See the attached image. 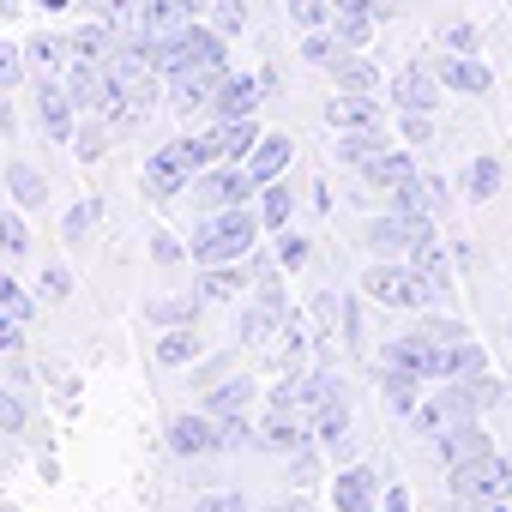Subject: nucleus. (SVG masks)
Here are the masks:
<instances>
[{
    "label": "nucleus",
    "instance_id": "9b49d317",
    "mask_svg": "<svg viewBox=\"0 0 512 512\" xmlns=\"http://www.w3.org/2000/svg\"><path fill=\"white\" fill-rule=\"evenodd\" d=\"M253 440H260L266 452H284V458H296V452L308 446V416H296V410L272 404V410H266V422L253 428Z\"/></svg>",
    "mask_w": 512,
    "mask_h": 512
},
{
    "label": "nucleus",
    "instance_id": "37998d69",
    "mask_svg": "<svg viewBox=\"0 0 512 512\" xmlns=\"http://www.w3.org/2000/svg\"><path fill=\"white\" fill-rule=\"evenodd\" d=\"M241 25H247V0H217V7H211V31L235 37Z\"/></svg>",
    "mask_w": 512,
    "mask_h": 512
},
{
    "label": "nucleus",
    "instance_id": "20e7f679",
    "mask_svg": "<svg viewBox=\"0 0 512 512\" xmlns=\"http://www.w3.org/2000/svg\"><path fill=\"white\" fill-rule=\"evenodd\" d=\"M452 494L458 500H476V506H506L512 500V458L482 452L470 464H452Z\"/></svg>",
    "mask_w": 512,
    "mask_h": 512
},
{
    "label": "nucleus",
    "instance_id": "393cba45",
    "mask_svg": "<svg viewBox=\"0 0 512 512\" xmlns=\"http://www.w3.org/2000/svg\"><path fill=\"white\" fill-rule=\"evenodd\" d=\"M308 422H314V440H320V446H344V440H350V404H344V392L326 398Z\"/></svg>",
    "mask_w": 512,
    "mask_h": 512
},
{
    "label": "nucleus",
    "instance_id": "f8f14e48",
    "mask_svg": "<svg viewBox=\"0 0 512 512\" xmlns=\"http://www.w3.org/2000/svg\"><path fill=\"white\" fill-rule=\"evenodd\" d=\"M392 103H398L404 115H434V103H440L434 67H404V73H392Z\"/></svg>",
    "mask_w": 512,
    "mask_h": 512
},
{
    "label": "nucleus",
    "instance_id": "5701e85b",
    "mask_svg": "<svg viewBox=\"0 0 512 512\" xmlns=\"http://www.w3.org/2000/svg\"><path fill=\"white\" fill-rule=\"evenodd\" d=\"M332 79H338V91H356V97H374V91L386 85L380 67L362 61V55H338V61H332Z\"/></svg>",
    "mask_w": 512,
    "mask_h": 512
},
{
    "label": "nucleus",
    "instance_id": "13d9d810",
    "mask_svg": "<svg viewBox=\"0 0 512 512\" xmlns=\"http://www.w3.org/2000/svg\"><path fill=\"white\" fill-rule=\"evenodd\" d=\"M404 133H410V145H422V139L434 133V121H428V115H404Z\"/></svg>",
    "mask_w": 512,
    "mask_h": 512
},
{
    "label": "nucleus",
    "instance_id": "bf43d9fd",
    "mask_svg": "<svg viewBox=\"0 0 512 512\" xmlns=\"http://www.w3.org/2000/svg\"><path fill=\"white\" fill-rule=\"evenodd\" d=\"M386 512H410V494H404V488H398V482H392V488H386Z\"/></svg>",
    "mask_w": 512,
    "mask_h": 512
},
{
    "label": "nucleus",
    "instance_id": "ddd939ff",
    "mask_svg": "<svg viewBox=\"0 0 512 512\" xmlns=\"http://www.w3.org/2000/svg\"><path fill=\"white\" fill-rule=\"evenodd\" d=\"M428 229H434V217H398V211H386V217L368 223V247H380V253H410Z\"/></svg>",
    "mask_w": 512,
    "mask_h": 512
},
{
    "label": "nucleus",
    "instance_id": "0eeeda50",
    "mask_svg": "<svg viewBox=\"0 0 512 512\" xmlns=\"http://www.w3.org/2000/svg\"><path fill=\"white\" fill-rule=\"evenodd\" d=\"M284 320H290V302H284L278 290H260V296L241 308L235 338H241V344H266V338H278V332H284Z\"/></svg>",
    "mask_w": 512,
    "mask_h": 512
},
{
    "label": "nucleus",
    "instance_id": "603ef678",
    "mask_svg": "<svg viewBox=\"0 0 512 512\" xmlns=\"http://www.w3.org/2000/svg\"><path fill=\"white\" fill-rule=\"evenodd\" d=\"M43 290H49V302H67L73 296V272L55 260V266H43Z\"/></svg>",
    "mask_w": 512,
    "mask_h": 512
},
{
    "label": "nucleus",
    "instance_id": "423d86ee",
    "mask_svg": "<svg viewBox=\"0 0 512 512\" xmlns=\"http://www.w3.org/2000/svg\"><path fill=\"white\" fill-rule=\"evenodd\" d=\"M169 452L175 458H211V452H223V428L205 410H181L169 422Z\"/></svg>",
    "mask_w": 512,
    "mask_h": 512
},
{
    "label": "nucleus",
    "instance_id": "473e14b6",
    "mask_svg": "<svg viewBox=\"0 0 512 512\" xmlns=\"http://www.w3.org/2000/svg\"><path fill=\"white\" fill-rule=\"evenodd\" d=\"M332 151H338V163H350V169H368V163H374L386 145H380V133H344Z\"/></svg>",
    "mask_w": 512,
    "mask_h": 512
},
{
    "label": "nucleus",
    "instance_id": "8fccbe9b",
    "mask_svg": "<svg viewBox=\"0 0 512 512\" xmlns=\"http://www.w3.org/2000/svg\"><path fill=\"white\" fill-rule=\"evenodd\" d=\"M91 13H97L103 25H127V19L139 25V7H133V0H91Z\"/></svg>",
    "mask_w": 512,
    "mask_h": 512
},
{
    "label": "nucleus",
    "instance_id": "a878e982",
    "mask_svg": "<svg viewBox=\"0 0 512 512\" xmlns=\"http://www.w3.org/2000/svg\"><path fill=\"white\" fill-rule=\"evenodd\" d=\"M67 49H73V43H61V37H49V31H37V37L25 43V61H31V67H43L49 79H61V73L73 67V61H67Z\"/></svg>",
    "mask_w": 512,
    "mask_h": 512
},
{
    "label": "nucleus",
    "instance_id": "39448f33",
    "mask_svg": "<svg viewBox=\"0 0 512 512\" xmlns=\"http://www.w3.org/2000/svg\"><path fill=\"white\" fill-rule=\"evenodd\" d=\"M428 67H434V79H440L446 91H458V97H488V91H494V73H488L482 55H452V49H446V55H434Z\"/></svg>",
    "mask_w": 512,
    "mask_h": 512
},
{
    "label": "nucleus",
    "instance_id": "4be33fe9",
    "mask_svg": "<svg viewBox=\"0 0 512 512\" xmlns=\"http://www.w3.org/2000/svg\"><path fill=\"white\" fill-rule=\"evenodd\" d=\"M253 91H260V79H253V73H229V79H223V91L211 97V109H217V121H235V115H253V103H260V97H253Z\"/></svg>",
    "mask_w": 512,
    "mask_h": 512
},
{
    "label": "nucleus",
    "instance_id": "e2e57ef3",
    "mask_svg": "<svg viewBox=\"0 0 512 512\" xmlns=\"http://www.w3.org/2000/svg\"><path fill=\"white\" fill-rule=\"evenodd\" d=\"M37 7H43V13H67V7H73V0H37Z\"/></svg>",
    "mask_w": 512,
    "mask_h": 512
},
{
    "label": "nucleus",
    "instance_id": "de8ad7c7",
    "mask_svg": "<svg viewBox=\"0 0 512 512\" xmlns=\"http://www.w3.org/2000/svg\"><path fill=\"white\" fill-rule=\"evenodd\" d=\"M452 55H482V31L476 25H446V37H440Z\"/></svg>",
    "mask_w": 512,
    "mask_h": 512
},
{
    "label": "nucleus",
    "instance_id": "3c124183",
    "mask_svg": "<svg viewBox=\"0 0 512 512\" xmlns=\"http://www.w3.org/2000/svg\"><path fill=\"white\" fill-rule=\"evenodd\" d=\"M332 49H338V43H332L326 31H308V43H302V61H314V67H332V61H338Z\"/></svg>",
    "mask_w": 512,
    "mask_h": 512
},
{
    "label": "nucleus",
    "instance_id": "f03ea898",
    "mask_svg": "<svg viewBox=\"0 0 512 512\" xmlns=\"http://www.w3.org/2000/svg\"><path fill=\"white\" fill-rule=\"evenodd\" d=\"M211 163H217L211 133H199V139H169L157 157H145V193H151V199H175V193L193 187V175L211 169Z\"/></svg>",
    "mask_w": 512,
    "mask_h": 512
},
{
    "label": "nucleus",
    "instance_id": "4d7b16f0",
    "mask_svg": "<svg viewBox=\"0 0 512 512\" xmlns=\"http://www.w3.org/2000/svg\"><path fill=\"white\" fill-rule=\"evenodd\" d=\"M199 512H247V500H241V494H205Z\"/></svg>",
    "mask_w": 512,
    "mask_h": 512
},
{
    "label": "nucleus",
    "instance_id": "b1692460",
    "mask_svg": "<svg viewBox=\"0 0 512 512\" xmlns=\"http://www.w3.org/2000/svg\"><path fill=\"white\" fill-rule=\"evenodd\" d=\"M247 410H253V380H223L205 398V416L211 422H229V416H247Z\"/></svg>",
    "mask_w": 512,
    "mask_h": 512
},
{
    "label": "nucleus",
    "instance_id": "f704fd0d",
    "mask_svg": "<svg viewBox=\"0 0 512 512\" xmlns=\"http://www.w3.org/2000/svg\"><path fill=\"white\" fill-rule=\"evenodd\" d=\"M97 223H103V199L91 193V199H79V205L67 211V223H61V229H67V241H85V235H91Z\"/></svg>",
    "mask_w": 512,
    "mask_h": 512
},
{
    "label": "nucleus",
    "instance_id": "f257e3e1",
    "mask_svg": "<svg viewBox=\"0 0 512 512\" xmlns=\"http://www.w3.org/2000/svg\"><path fill=\"white\" fill-rule=\"evenodd\" d=\"M253 241H260V217H253L247 205H229V211H211L199 229H193V266H235L253 253Z\"/></svg>",
    "mask_w": 512,
    "mask_h": 512
},
{
    "label": "nucleus",
    "instance_id": "72a5a7b5",
    "mask_svg": "<svg viewBox=\"0 0 512 512\" xmlns=\"http://www.w3.org/2000/svg\"><path fill=\"white\" fill-rule=\"evenodd\" d=\"M260 223H266V229H290V187H284V181H266V193H260Z\"/></svg>",
    "mask_w": 512,
    "mask_h": 512
},
{
    "label": "nucleus",
    "instance_id": "a18cd8bd",
    "mask_svg": "<svg viewBox=\"0 0 512 512\" xmlns=\"http://www.w3.org/2000/svg\"><path fill=\"white\" fill-rule=\"evenodd\" d=\"M25 79V49L19 43H0V91H13Z\"/></svg>",
    "mask_w": 512,
    "mask_h": 512
},
{
    "label": "nucleus",
    "instance_id": "6ab92c4d",
    "mask_svg": "<svg viewBox=\"0 0 512 512\" xmlns=\"http://www.w3.org/2000/svg\"><path fill=\"white\" fill-rule=\"evenodd\" d=\"M266 133H260V121L253 115H235V121H217L211 127V145H217V157H229V163H247V151L260 145Z\"/></svg>",
    "mask_w": 512,
    "mask_h": 512
},
{
    "label": "nucleus",
    "instance_id": "e433bc0d",
    "mask_svg": "<svg viewBox=\"0 0 512 512\" xmlns=\"http://www.w3.org/2000/svg\"><path fill=\"white\" fill-rule=\"evenodd\" d=\"M241 290V272H229V266H205V284H199V302H229Z\"/></svg>",
    "mask_w": 512,
    "mask_h": 512
},
{
    "label": "nucleus",
    "instance_id": "79ce46f5",
    "mask_svg": "<svg viewBox=\"0 0 512 512\" xmlns=\"http://www.w3.org/2000/svg\"><path fill=\"white\" fill-rule=\"evenodd\" d=\"M458 392L470 398V410H488V404H500V398H506V392H500V380H488V374H470Z\"/></svg>",
    "mask_w": 512,
    "mask_h": 512
},
{
    "label": "nucleus",
    "instance_id": "9d476101",
    "mask_svg": "<svg viewBox=\"0 0 512 512\" xmlns=\"http://www.w3.org/2000/svg\"><path fill=\"white\" fill-rule=\"evenodd\" d=\"M464 416H470V398H464L458 386H440L434 398H422V404L410 410V422H416V434H428V440H434V434H446V428H458Z\"/></svg>",
    "mask_w": 512,
    "mask_h": 512
},
{
    "label": "nucleus",
    "instance_id": "4468645a",
    "mask_svg": "<svg viewBox=\"0 0 512 512\" xmlns=\"http://www.w3.org/2000/svg\"><path fill=\"white\" fill-rule=\"evenodd\" d=\"M205 0H145L139 7V37H175L181 25L199 19Z\"/></svg>",
    "mask_w": 512,
    "mask_h": 512
},
{
    "label": "nucleus",
    "instance_id": "ea45409f",
    "mask_svg": "<svg viewBox=\"0 0 512 512\" xmlns=\"http://www.w3.org/2000/svg\"><path fill=\"white\" fill-rule=\"evenodd\" d=\"M332 13L362 19V25H380V19H392V0H332Z\"/></svg>",
    "mask_w": 512,
    "mask_h": 512
},
{
    "label": "nucleus",
    "instance_id": "a211bd4d",
    "mask_svg": "<svg viewBox=\"0 0 512 512\" xmlns=\"http://www.w3.org/2000/svg\"><path fill=\"white\" fill-rule=\"evenodd\" d=\"M37 121H43L55 139H73V97H67V85L49 79V73H43V85H37Z\"/></svg>",
    "mask_w": 512,
    "mask_h": 512
},
{
    "label": "nucleus",
    "instance_id": "052dcab7",
    "mask_svg": "<svg viewBox=\"0 0 512 512\" xmlns=\"http://www.w3.org/2000/svg\"><path fill=\"white\" fill-rule=\"evenodd\" d=\"M446 512H500V506H476V500H458V494H452V506H446Z\"/></svg>",
    "mask_w": 512,
    "mask_h": 512
},
{
    "label": "nucleus",
    "instance_id": "680f3d73",
    "mask_svg": "<svg viewBox=\"0 0 512 512\" xmlns=\"http://www.w3.org/2000/svg\"><path fill=\"white\" fill-rule=\"evenodd\" d=\"M272 512H314V506H308V500H302V494H296V500H278V506H272Z\"/></svg>",
    "mask_w": 512,
    "mask_h": 512
},
{
    "label": "nucleus",
    "instance_id": "cd10ccee",
    "mask_svg": "<svg viewBox=\"0 0 512 512\" xmlns=\"http://www.w3.org/2000/svg\"><path fill=\"white\" fill-rule=\"evenodd\" d=\"M7 187H13V199H19L25 211L49 205V181H43V169H31V163H7Z\"/></svg>",
    "mask_w": 512,
    "mask_h": 512
},
{
    "label": "nucleus",
    "instance_id": "4c0bfd02",
    "mask_svg": "<svg viewBox=\"0 0 512 512\" xmlns=\"http://www.w3.org/2000/svg\"><path fill=\"white\" fill-rule=\"evenodd\" d=\"M25 247H31V229H25V217H19V211H0V253H7V260H19Z\"/></svg>",
    "mask_w": 512,
    "mask_h": 512
},
{
    "label": "nucleus",
    "instance_id": "864d4df0",
    "mask_svg": "<svg viewBox=\"0 0 512 512\" xmlns=\"http://www.w3.org/2000/svg\"><path fill=\"white\" fill-rule=\"evenodd\" d=\"M19 428H25V404L0 386V434H19Z\"/></svg>",
    "mask_w": 512,
    "mask_h": 512
},
{
    "label": "nucleus",
    "instance_id": "a19ab883",
    "mask_svg": "<svg viewBox=\"0 0 512 512\" xmlns=\"http://www.w3.org/2000/svg\"><path fill=\"white\" fill-rule=\"evenodd\" d=\"M205 302H151V320L157 326H193Z\"/></svg>",
    "mask_w": 512,
    "mask_h": 512
},
{
    "label": "nucleus",
    "instance_id": "7c9ffc66",
    "mask_svg": "<svg viewBox=\"0 0 512 512\" xmlns=\"http://www.w3.org/2000/svg\"><path fill=\"white\" fill-rule=\"evenodd\" d=\"M422 386H428V380H416V374H404V368H386V380H380V392H386V404H392L398 416H410V410L422 404V398H416Z\"/></svg>",
    "mask_w": 512,
    "mask_h": 512
},
{
    "label": "nucleus",
    "instance_id": "dca6fc26",
    "mask_svg": "<svg viewBox=\"0 0 512 512\" xmlns=\"http://www.w3.org/2000/svg\"><path fill=\"white\" fill-rule=\"evenodd\" d=\"M290 151H296V145H290V133H266L260 145L247 151V163H241V169H247V181H253V187L278 181V175L290 169Z\"/></svg>",
    "mask_w": 512,
    "mask_h": 512
},
{
    "label": "nucleus",
    "instance_id": "c9c22d12",
    "mask_svg": "<svg viewBox=\"0 0 512 512\" xmlns=\"http://www.w3.org/2000/svg\"><path fill=\"white\" fill-rule=\"evenodd\" d=\"M284 13H290L302 31H326V25H332V0H284Z\"/></svg>",
    "mask_w": 512,
    "mask_h": 512
},
{
    "label": "nucleus",
    "instance_id": "2f4dec72",
    "mask_svg": "<svg viewBox=\"0 0 512 512\" xmlns=\"http://www.w3.org/2000/svg\"><path fill=\"white\" fill-rule=\"evenodd\" d=\"M73 55H79V61H109V55H115V25L91 19V25L73 37Z\"/></svg>",
    "mask_w": 512,
    "mask_h": 512
},
{
    "label": "nucleus",
    "instance_id": "49530a36",
    "mask_svg": "<svg viewBox=\"0 0 512 512\" xmlns=\"http://www.w3.org/2000/svg\"><path fill=\"white\" fill-rule=\"evenodd\" d=\"M0 314H13V320H31V296L7 278V272H0Z\"/></svg>",
    "mask_w": 512,
    "mask_h": 512
},
{
    "label": "nucleus",
    "instance_id": "09e8293b",
    "mask_svg": "<svg viewBox=\"0 0 512 512\" xmlns=\"http://www.w3.org/2000/svg\"><path fill=\"white\" fill-rule=\"evenodd\" d=\"M416 338H428V344H464L470 332H464L458 320H422V326H416Z\"/></svg>",
    "mask_w": 512,
    "mask_h": 512
},
{
    "label": "nucleus",
    "instance_id": "c85d7f7f",
    "mask_svg": "<svg viewBox=\"0 0 512 512\" xmlns=\"http://www.w3.org/2000/svg\"><path fill=\"white\" fill-rule=\"evenodd\" d=\"M157 362H163V368H187V362H199V338H193V326H163V338H157Z\"/></svg>",
    "mask_w": 512,
    "mask_h": 512
},
{
    "label": "nucleus",
    "instance_id": "412c9836",
    "mask_svg": "<svg viewBox=\"0 0 512 512\" xmlns=\"http://www.w3.org/2000/svg\"><path fill=\"white\" fill-rule=\"evenodd\" d=\"M410 266H416V272H422V278H428V284H434L440 296L452 290V266H446V241H440L434 229H428V235H422V241L410 247Z\"/></svg>",
    "mask_w": 512,
    "mask_h": 512
},
{
    "label": "nucleus",
    "instance_id": "58836bf2",
    "mask_svg": "<svg viewBox=\"0 0 512 512\" xmlns=\"http://www.w3.org/2000/svg\"><path fill=\"white\" fill-rule=\"evenodd\" d=\"M308 253H314V247H308V235L278 229V266H284V272H302V266H308Z\"/></svg>",
    "mask_w": 512,
    "mask_h": 512
},
{
    "label": "nucleus",
    "instance_id": "7ed1b4c3",
    "mask_svg": "<svg viewBox=\"0 0 512 512\" xmlns=\"http://www.w3.org/2000/svg\"><path fill=\"white\" fill-rule=\"evenodd\" d=\"M362 290H368V302L404 308V314H422V308L440 302V290H434L416 266H368V272H362Z\"/></svg>",
    "mask_w": 512,
    "mask_h": 512
},
{
    "label": "nucleus",
    "instance_id": "6e6552de",
    "mask_svg": "<svg viewBox=\"0 0 512 512\" xmlns=\"http://www.w3.org/2000/svg\"><path fill=\"white\" fill-rule=\"evenodd\" d=\"M247 193H253V181H247V169H199L193 175V199L205 205V211H229V205H247Z\"/></svg>",
    "mask_w": 512,
    "mask_h": 512
},
{
    "label": "nucleus",
    "instance_id": "5fc2aeb1",
    "mask_svg": "<svg viewBox=\"0 0 512 512\" xmlns=\"http://www.w3.org/2000/svg\"><path fill=\"white\" fill-rule=\"evenodd\" d=\"M181 253H187V247H181L175 235H151V260H157V266H175Z\"/></svg>",
    "mask_w": 512,
    "mask_h": 512
},
{
    "label": "nucleus",
    "instance_id": "2eb2a0df",
    "mask_svg": "<svg viewBox=\"0 0 512 512\" xmlns=\"http://www.w3.org/2000/svg\"><path fill=\"white\" fill-rule=\"evenodd\" d=\"M374 494H380V476L368 464H350L332 476V506L338 512H374Z\"/></svg>",
    "mask_w": 512,
    "mask_h": 512
},
{
    "label": "nucleus",
    "instance_id": "6e6d98bb",
    "mask_svg": "<svg viewBox=\"0 0 512 512\" xmlns=\"http://www.w3.org/2000/svg\"><path fill=\"white\" fill-rule=\"evenodd\" d=\"M19 344H25V320L0 314V350H19Z\"/></svg>",
    "mask_w": 512,
    "mask_h": 512
},
{
    "label": "nucleus",
    "instance_id": "bb28decb",
    "mask_svg": "<svg viewBox=\"0 0 512 512\" xmlns=\"http://www.w3.org/2000/svg\"><path fill=\"white\" fill-rule=\"evenodd\" d=\"M500 181H506V169H500V157H470V169H464V199H494L500 193Z\"/></svg>",
    "mask_w": 512,
    "mask_h": 512
},
{
    "label": "nucleus",
    "instance_id": "f3484780",
    "mask_svg": "<svg viewBox=\"0 0 512 512\" xmlns=\"http://www.w3.org/2000/svg\"><path fill=\"white\" fill-rule=\"evenodd\" d=\"M434 452H440V464L452 470V464H470V458H482V452H494V446H488V434L476 428V416H464L458 428L434 434Z\"/></svg>",
    "mask_w": 512,
    "mask_h": 512
},
{
    "label": "nucleus",
    "instance_id": "aec40b11",
    "mask_svg": "<svg viewBox=\"0 0 512 512\" xmlns=\"http://www.w3.org/2000/svg\"><path fill=\"white\" fill-rule=\"evenodd\" d=\"M326 127H338V133H374V127H380V109H374L368 97L344 91V97L326 103Z\"/></svg>",
    "mask_w": 512,
    "mask_h": 512
},
{
    "label": "nucleus",
    "instance_id": "1a4fd4ad",
    "mask_svg": "<svg viewBox=\"0 0 512 512\" xmlns=\"http://www.w3.org/2000/svg\"><path fill=\"white\" fill-rule=\"evenodd\" d=\"M223 79H229L223 61H211V67H181V73H169V103H175V109H205V103L223 91Z\"/></svg>",
    "mask_w": 512,
    "mask_h": 512
},
{
    "label": "nucleus",
    "instance_id": "c756f323",
    "mask_svg": "<svg viewBox=\"0 0 512 512\" xmlns=\"http://www.w3.org/2000/svg\"><path fill=\"white\" fill-rule=\"evenodd\" d=\"M368 181L374 187H404V181H416V163H410V151H380L374 163H368Z\"/></svg>",
    "mask_w": 512,
    "mask_h": 512
},
{
    "label": "nucleus",
    "instance_id": "c03bdc74",
    "mask_svg": "<svg viewBox=\"0 0 512 512\" xmlns=\"http://www.w3.org/2000/svg\"><path fill=\"white\" fill-rule=\"evenodd\" d=\"M103 139H109L103 121H97V127H73V151H79V163H97V157H103Z\"/></svg>",
    "mask_w": 512,
    "mask_h": 512
}]
</instances>
